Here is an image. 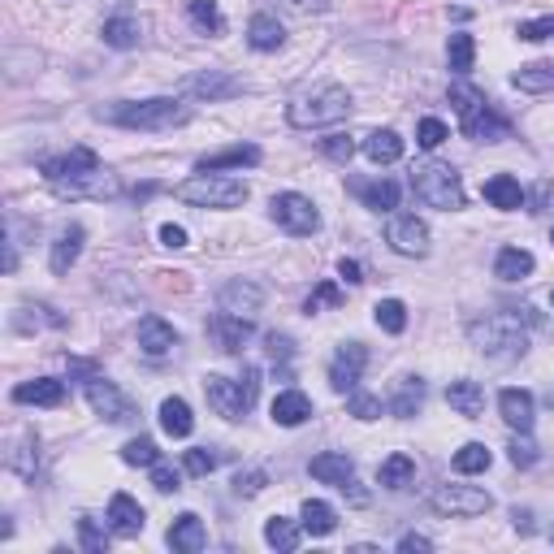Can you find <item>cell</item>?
<instances>
[{
  "label": "cell",
  "mask_w": 554,
  "mask_h": 554,
  "mask_svg": "<svg viewBox=\"0 0 554 554\" xmlns=\"http://www.w3.org/2000/svg\"><path fill=\"white\" fill-rule=\"evenodd\" d=\"M96 169H104L96 152H91V148H70L61 156H52V161H44V178H48V187L57 191V187H70V182L96 174Z\"/></svg>",
  "instance_id": "12"
},
{
  "label": "cell",
  "mask_w": 554,
  "mask_h": 554,
  "mask_svg": "<svg viewBox=\"0 0 554 554\" xmlns=\"http://www.w3.org/2000/svg\"><path fill=\"white\" fill-rule=\"evenodd\" d=\"M269 217H273L286 234H295V239L321 230V213H316V204L308 200V195H299V191L273 195V200H269Z\"/></svg>",
  "instance_id": "8"
},
{
  "label": "cell",
  "mask_w": 554,
  "mask_h": 554,
  "mask_svg": "<svg viewBox=\"0 0 554 554\" xmlns=\"http://www.w3.org/2000/svg\"><path fill=\"white\" fill-rule=\"evenodd\" d=\"M451 139V130H446V122H438V117H425V122L416 126V143L425 152H433V148H442V143Z\"/></svg>",
  "instance_id": "48"
},
{
  "label": "cell",
  "mask_w": 554,
  "mask_h": 554,
  "mask_svg": "<svg viewBox=\"0 0 554 554\" xmlns=\"http://www.w3.org/2000/svg\"><path fill=\"white\" fill-rule=\"evenodd\" d=\"M18 269V247H13V239H5V273Z\"/></svg>",
  "instance_id": "61"
},
{
  "label": "cell",
  "mask_w": 554,
  "mask_h": 554,
  "mask_svg": "<svg viewBox=\"0 0 554 554\" xmlns=\"http://www.w3.org/2000/svg\"><path fill=\"white\" fill-rule=\"evenodd\" d=\"M100 39L109 48H139V39H143V22L139 18H130V13H117V18H109L104 22V31H100Z\"/></svg>",
  "instance_id": "33"
},
{
  "label": "cell",
  "mask_w": 554,
  "mask_h": 554,
  "mask_svg": "<svg viewBox=\"0 0 554 554\" xmlns=\"http://www.w3.org/2000/svg\"><path fill=\"white\" fill-rule=\"evenodd\" d=\"M364 156L373 165H394L403 161V135L399 130H373V135L364 139Z\"/></svg>",
  "instance_id": "32"
},
{
  "label": "cell",
  "mask_w": 554,
  "mask_h": 554,
  "mask_svg": "<svg viewBox=\"0 0 554 554\" xmlns=\"http://www.w3.org/2000/svg\"><path fill=\"white\" fill-rule=\"evenodd\" d=\"M174 195L182 204L195 208H243L247 204V182L243 178H226V174H195L187 182H178Z\"/></svg>",
  "instance_id": "7"
},
{
  "label": "cell",
  "mask_w": 554,
  "mask_h": 554,
  "mask_svg": "<svg viewBox=\"0 0 554 554\" xmlns=\"http://www.w3.org/2000/svg\"><path fill=\"white\" fill-rule=\"evenodd\" d=\"M338 303H342V286L338 282H321L308 299H303V312L316 316V312H325V308H338Z\"/></svg>",
  "instance_id": "46"
},
{
  "label": "cell",
  "mask_w": 554,
  "mask_h": 554,
  "mask_svg": "<svg viewBox=\"0 0 554 554\" xmlns=\"http://www.w3.org/2000/svg\"><path fill=\"white\" fill-rule=\"evenodd\" d=\"M498 412H503V420L516 433H529L533 429V416H537V403H533V394L529 390H503L498 394Z\"/></svg>",
  "instance_id": "20"
},
{
  "label": "cell",
  "mask_w": 554,
  "mask_h": 554,
  "mask_svg": "<svg viewBox=\"0 0 554 554\" xmlns=\"http://www.w3.org/2000/svg\"><path fill=\"white\" fill-rule=\"evenodd\" d=\"M178 347V329L161 321V316H143L139 321V351L152 355V360H161V355H169Z\"/></svg>",
  "instance_id": "19"
},
{
  "label": "cell",
  "mask_w": 554,
  "mask_h": 554,
  "mask_svg": "<svg viewBox=\"0 0 554 554\" xmlns=\"http://www.w3.org/2000/svg\"><path fill=\"white\" fill-rule=\"evenodd\" d=\"M351 117V91L338 83H321L312 91H299L295 100L286 104V122L295 130H325L338 126Z\"/></svg>",
  "instance_id": "3"
},
{
  "label": "cell",
  "mask_w": 554,
  "mask_h": 554,
  "mask_svg": "<svg viewBox=\"0 0 554 554\" xmlns=\"http://www.w3.org/2000/svg\"><path fill=\"white\" fill-rule=\"evenodd\" d=\"M247 44L256 52H277L286 44V26L273 18V13H256L252 22H247Z\"/></svg>",
  "instance_id": "30"
},
{
  "label": "cell",
  "mask_w": 554,
  "mask_h": 554,
  "mask_svg": "<svg viewBox=\"0 0 554 554\" xmlns=\"http://www.w3.org/2000/svg\"><path fill=\"white\" fill-rule=\"evenodd\" d=\"M481 195L494 208H503V213H516V208H524V187H520V178H511V174H494L481 187Z\"/></svg>",
  "instance_id": "31"
},
{
  "label": "cell",
  "mask_w": 554,
  "mask_h": 554,
  "mask_svg": "<svg viewBox=\"0 0 554 554\" xmlns=\"http://www.w3.org/2000/svg\"><path fill=\"white\" fill-rule=\"evenodd\" d=\"M143 524H148V516H143V507L130 494H113L109 498V529L117 537H139Z\"/></svg>",
  "instance_id": "21"
},
{
  "label": "cell",
  "mask_w": 554,
  "mask_h": 554,
  "mask_svg": "<svg viewBox=\"0 0 554 554\" xmlns=\"http://www.w3.org/2000/svg\"><path fill=\"white\" fill-rule=\"evenodd\" d=\"M13 403H35V407H61L65 403V381L57 377H35L13 386Z\"/></svg>",
  "instance_id": "23"
},
{
  "label": "cell",
  "mask_w": 554,
  "mask_h": 554,
  "mask_svg": "<svg viewBox=\"0 0 554 554\" xmlns=\"http://www.w3.org/2000/svg\"><path fill=\"white\" fill-rule=\"evenodd\" d=\"M451 104L459 113V130H464L472 143H503L511 135L507 117H498L494 104L485 100V91H477L472 83H455L451 87Z\"/></svg>",
  "instance_id": "4"
},
{
  "label": "cell",
  "mask_w": 554,
  "mask_h": 554,
  "mask_svg": "<svg viewBox=\"0 0 554 554\" xmlns=\"http://www.w3.org/2000/svg\"><path fill=\"white\" fill-rule=\"evenodd\" d=\"M290 13H329L334 9V0H282Z\"/></svg>",
  "instance_id": "57"
},
{
  "label": "cell",
  "mask_w": 554,
  "mask_h": 554,
  "mask_svg": "<svg viewBox=\"0 0 554 554\" xmlns=\"http://www.w3.org/2000/svg\"><path fill=\"white\" fill-rule=\"evenodd\" d=\"M399 550L416 554V550H433V542H429V537H420V533H407V537H399Z\"/></svg>",
  "instance_id": "60"
},
{
  "label": "cell",
  "mask_w": 554,
  "mask_h": 554,
  "mask_svg": "<svg viewBox=\"0 0 554 554\" xmlns=\"http://www.w3.org/2000/svg\"><path fill=\"white\" fill-rule=\"evenodd\" d=\"M537 269L533 252H524V247H503L494 260V277H503V282H524Z\"/></svg>",
  "instance_id": "35"
},
{
  "label": "cell",
  "mask_w": 554,
  "mask_h": 554,
  "mask_svg": "<svg viewBox=\"0 0 554 554\" xmlns=\"http://www.w3.org/2000/svg\"><path fill=\"white\" fill-rule=\"evenodd\" d=\"M161 243H165V247H174V252H178V247H187V230L174 226V221H165V226H161Z\"/></svg>",
  "instance_id": "58"
},
{
  "label": "cell",
  "mask_w": 554,
  "mask_h": 554,
  "mask_svg": "<svg viewBox=\"0 0 554 554\" xmlns=\"http://www.w3.org/2000/svg\"><path fill=\"white\" fill-rule=\"evenodd\" d=\"M386 407L399 420H412L420 407H425V381H420V377H399V386H394V394L386 399Z\"/></svg>",
  "instance_id": "28"
},
{
  "label": "cell",
  "mask_w": 554,
  "mask_h": 554,
  "mask_svg": "<svg viewBox=\"0 0 554 554\" xmlns=\"http://www.w3.org/2000/svg\"><path fill=\"white\" fill-rule=\"evenodd\" d=\"M182 91L195 100H234V96H243V78H234L230 70H200V74H191L187 83H182Z\"/></svg>",
  "instance_id": "15"
},
{
  "label": "cell",
  "mask_w": 554,
  "mask_h": 554,
  "mask_svg": "<svg viewBox=\"0 0 554 554\" xmlns=\"http://www.w3.org/2000/svg\"><path fill=\"white\" fill-rule=\"evenodd\" d=\"M494 464V455L485 451V442H468V446H459L455 459H451V468L455 472H464V477H472V472H485Z\"/></svg>",
  "instance_id": "41"
},
{
  "label": "cell",
  "mask_w": 554,
  "mask_h": 554,
  "mask_svg": "<svg viewBox=\"0 0 554 554\" xmlns=\"http://www.w3.org/2000/svg\"><path fill=\"white\" fill-rule=\"evenodd\" d=\"M100 122L126 126V130H174L191 122V109L174 96H152V100H117L96 109Z\"/></svg>",
  "instance_id": "2"
},
{
  "label": "cell",
  "mask_w": 554,
  "mask_h": 554,
  "mask_svg": "<svg viewBox=\"0 0 554 554\" xmlns=\"http://www.w3.org/2000/svg\"><path fill=\"white\" fill-rule=\"evenodd\" d=\"M373 321L386 329V334H403L407 329V303L403 299H381L373 308Z\"/></svg>",
  "instance_id": "44"
},
{
  "label": "cell",
  "mask_w": 554,
  "mask_h": 554,
  "mask_svg": "<svg viewBox=\"0 0 554 554\" xmlns=\"http://www.w3.org/2000/svg\"><path fill=\"white\" fill-rule=\"evenodd\" d=\"M265 347H269V355H273V360H290V355H295V342H290L286 334H265Z\"/></svg>",
  "instance_id": "56"
},
{
  "label": "cell",
  "mask_w": 554,
  "mask_h": 554,
  "mask_svg": "<svg viewBox=\"0 0 554 554\" xmlns=\"http://www.w3.org/2000/svg\"><path fill=\"white\" fill-rule=\"evenodd\" d=\"M550 243H554V234H550Z\"/></svg>",
  "instance_id": "63"
},
{
  "label": "cell",
  "mask_w": 554,
  "mask_h": 554,
  "mask_svg": "<svg viewBox=\"0 0 554 554\" xmlns=\"http://www.w3.org/2000/svg\"><path fill=\"white\" fill-rule=\"evenodd\" d=\"M83 239H87V230L78 226V221L57 234V243H52V256H48L52 273H70V269H74V260L83 256Z\"/></svg>",
  "instance_id": "26"
},
{
  "label": "cell",
  "mask_w": 554,
  "mask_h": 554,
  "mask_svg": "<svg viewBox=\"0 0 554 554\" xmlns=\"http://www.w3.org/2000/svg\"><path fill=\"white\" fill-rule=\"evenodd\" d=\"M308 472L321 485H334V490H347V485L355 481V459L347 451H325V455H316Z\"/></svg>",
  "instance_id": "17"
},
{
  "label": "cell",
  "mask_w": 554,
  "mask_h": 554,
  "mask_svg": "<svg viewBox=\"0 0 554 554\" xmlns=\"http://www.w3.org/2000/svg\"><path fill=\"white\" fill-rule=\"evenodd\" d=\"M533 308H511V312H485L468 321V342L490 360H520L529 351V334L520 321H537Z\"/></svg>",
  "instance_id": "1"
},
{
  "label": "cell",
  "mask_w": 554,
  "mask_h": 554,
  "mask_svg": "<svg viewBox=\"0 0 554 554\" xmlns=\"http://www.w3.org/2000/svg\"><path fill=\"white\" fill-rule=\"evenodd\" d=\"M429 507L442 511V516H485L494 507V498L481 485H442V490H433Z\"/></svg>",
  "instance_id": "9"
},
{
  "label": "cell",
  "mask_w": 554,
  "mask_h": 554,
  "mask_svg": "<svg viewBox=\"0 0 554 554\" xmlns=\"http://www.w3.org/2000/svg\"><path fill=\"white\" fill-rule=\"evenodd\" d=\"M217 308L234 312V316H256L265 308V286L252 282V277H230V282L217 290Z\"/></svg>",
  "instance_id": "14"
},
{
  "label": "cell",
  "mask_w": 554,
  "mask_h": 554,
  "mask_svg": "<svg viewBox=\"0 0 554 554\" xmlns=\"http://www.w3.org/2000/svg\"><path fill=\"white\" fill-rule=\"evenodd\" d=\"M511 83H516L520 91H529V96H546V91H554V61L520 65V70L511 74Z\"/></svg>",
  "instance_id": "36"
},
{
  "label": "cell",
  "mask_w": 554,
  "mask_h": 554,
  "mask_svg": "<svg viewBox=\"0 0 554 554\" xmlns=\"http://www.w3.org/2000/svg\"><path fill=\"white\" fill-rule=\"evenodd\" d=\"M213 338H217V347L226 351V355H239L243 347H247V338L256 334V325H252V316H234V312H221L217 308V316H213Z\"/></svg>",
  "instance_id": "16"
},
{
  "label": "cell",
  "mask_w": 554,
  "mask_h": 554,
  "mask_svg": "<svg viewBox=\"0 0 554 554\" xmlns=\"http://www.w3.org/2000/svg\"><path fill=\"white\" fill-rule=\"evenodd\" d=\"M299 533H303V524L286 520V516H273V520L265 524V542H269L273 550H282V554H290V550L299 546Z\"/></svg>",
  "instance_id": "40"
},
{
  "label": "cell",
  "mask_w": 554,
  "mask_h": 554,
  "mask_svg": "<svg viewBox=\"0 0 554 554\" xmlns=\"http://www.w3.org/2000/svg\"><path fill=\"white\" fill-rule=\"evenodd\" d=\"M386 243H390V252L420 260V256H429V226L416 213H394L386 221Z\"/></svg>",
  "instance_id": "11"
},
{
  "label": "cell",
  "mask_w": 554,
  "mask_h": 554,
  "mask_svg": "<svg viewBox=\"0 0 554 554\" xmlns=\"http://www.w3.org/2000/svg\"><path fill=\"white\" fill-rule=\"evenodd\" d=\"M161 429L169 433V438H191V429H195V416H191V403L187 399H165L161 403Z\"/></svg>",
  "instance_id": "37"
},
{
  "label": "cell",
  "mask_w": 554,
  "mask_h": 554,
  "mask_svg": "<svg viewBox=\"0 0 554 554\" xmlns=\"http://www.w3.org/2000/svg\"><path fill=\"white\" fill-rule=\"evenodd\" d=\"M13 325H18V329H35V325L65 329V316L57 308H48V303H22L18 316H13Z\"/></svg>",
  "instance_id": "39"
},
{
  "label": "cell",
  "mask_w": 554,
  "mask_h": 554,
  "mask_svg": "<svg viewBox=\"0 0 554 554\" xmlns=\"http://www.w3.org/2000/svg\"><path fill=\"white\" fill-rule=\"evenodd\" d=\"M412 191L420 204L442 208V213H459V208H464V182H459V174L446 161H416Z\"/></svg>",
  "instance_id": "6"
},
{
  "label": "cell",
  "mask_w": 554,
  "mask_h": 554,
  "mask_svg": "<svg viewBox=\"0 0 554 554\" xmlns=\"http://www.w3.org/2000/svg\"><path fill=\"white\" fill-rule=\"evenodd\" d=\"M169 546H174L178 554H200L204 542H208V533H204V520L195 516V511H182V516L169 524Z\"/></svg>",
  "instance_id": "22"
},
{
  "label": "cell",
  "mask_w": 554,
  "mask_h": 554,
  "mask_svg": "<svg viewBox=\"0 0 554 554\" xmlns=\"http://www.w3.org/2000/svg\"><path fill=\"white\" fill-rule=\"evenodd\" d=\"M511 464H516V468H533L537 464V442L529 438V433H520V438L511 442Z\"/></svg>",
  "instance_id": "54"
},
{
  "label": "cell",
  "mask_w": 554,
  "mask_h": 554,
  "mask_svg": "<svg viewBox=\"0 0 554 554\" xmlns=\"http://www.w3.org/2000/svg\"><path fill=\"white\" fill-rule=\"evenodd\" d=\"M347 412H351L355 420H377V416H381V399L355 386V390L347 394Z\"/></svg>",
  "instance_id": "47"
},
{
  "label": "cell",
  "mask_w": 554,
  "mask_h": 554,
  "mask_svg": "<svg viewBox=\"0 0 554 554\" xmlns=\"http://www.w3.org/2000/svg\"><path fill=\"white\" fill-rule=\"evenodd\" d=\"M156 459H161V451H156L152 438H130L122 446V464H130V468H152Z\"/></svg>",
  "instance_id": "45"
},
{
  "label": "cell",
  "mask_w": 554,
  "mask_h": 554,
  "mask_svg": "<svg viewBox=\"0 0 554 554\" xmlns=\"http://www.w3.org/2000/svg\"><path fill=\"white\" fill-rule=\"evenodd\" d=\"M256 394H260L256 368H243V377H221V373L204 377V399L221 420H243L256 407Z\"/></svg>",
  "instance_id": "5"
},
{
  "label": "cell",
  "mask_w": 554,
  "mask_h": 554,
  "mask_svg": "<svg viewBox=\"0 0 554 554\" xmlns=\"http://www.w3.org/2000/svg\"><path fill=\"white\" fill-rule=\"evenodd\" d=\"M416 481V459L412 455H403V451H394L390 459H381V468H377V485L381 490H407V485Z\"/></svg>",
  "instance_id": "29"
},
{
  "label": "cell",
  "mask_w": 554,
  "mask_h": 554,
  "mask_svg": "<svg viewBox=\"0 0 554 554\" xmlns=\"http://www.w3.org/2000/svg\"><path fill=\"white\" fill-rule=\"evenodd\" d=\"M550 303H554V295H550Z\"/></svg>",
  "instance_id": "64"
},
{
  "label": "cell",
  "mask_w": 554,
  "mask_h": 554,
  "mask_svg": "<svg viewBox=\"0 0 554 554\" xmlns=\"http://www.w3.org/2000/svg\"><path fill=\"white\" fill-rule=\"evenodd\" d=\"M338 273L347 277L351 286H355V282H364V265H360V260H347V256H342V260H338Z\"/></svg>",
  "instance_id": "59"
},
{
  "label": "cell",
  "mask_w": 554,
  "mask_h": 554,
  "mask_svg": "<svg viewBox=\"0 0 554 554\" xmlns=\"http://www.w3.org/2000/svg\"><path fill=\"white\" fill-rule=\"evenodd\" d=\"M364 368H368L364 342H342V347L334 351V360H329V386H334L338 394H351L355 386H360Z\"/></svg>",
  "instance_id": "13"
},
{
  "label": "cell",
  "mask_w": 554,
  "mask_h": 554,
  "mask_svg": "<svg viewBox=\"0 0 554 554\" xmlns=\"http://www.w3.org/2000/svg\"><path fill=\"white\" fill-rule=\"evenodd\" d=\"M446 61H451V70H455V74H468V70H472V61H477V39L464 35V31H455V35H451V44H446Z\"/></svg>",
  "instance_id": "42"
},
{
  "label": "cell",
  "mask_w": 554,
  "mask_h": 554,
  "mask_svg": "<svg viewBox=\"0 0 554 554\" xmlns=\"http://www.w3.org/2000/svg\"><path fill=\"white\" fill-rule=\"evenodd\" d=\"M360 200H364V208H373V213H394V208H399V182H390V178L368 182V187H360Z\"/></svg>",
  "instance_id": "38"
},
{
  "label": "cell",
  "mask_w": 554,
  "mask_h": 554,
  "mask_svg": "<svg viewBox=\"0 0 554 554\" xmlns=\"http://www.w3.org/2000/svg\"><path fill=\"white\" fill-rule=\"evenodd\" d=\"M217 451H208V446H195V451L182 455V468H187V477H208V472L217 468Z\"/></svg>",
  "instance_id": "49"
},
{
  "label": "cell",
  "mask_w": 554,
  "mask_h": 554,
  "mask_svg": "<svg viewBox=\"0 0 554 554\" xmlns=\"http://www.w3.org/2000/svg\"><path fill=\"white\" fill-rule=\"evenodd\" d=\"M148 472H152V485H156L161 494H178V490H182V485H178V472L169 468V464H161V459H156Z\"/></svg>",
  "instance_id": "55"
},
{
  "label": "cell",
  "mask_w": 554,
  "mask_h": 554,
  "mask_svg": "<svg viewBox=\"0 0 554 554\" xmlns=\"http://www.w3.org/2000/svg\"><path fill=\"white\" fill-rule=\"evenodd\" d=\"M299 524H303V533H312V537H329L338 529V511L321 503V498H308V503L299 507Z\"/></svg>",
  "instance_id": "34"
},
{
  "label": "cell",
  "mask_w": 554,
  "mask_h": 554,
  "mask_svg": "<svg viewBox=\"0 0 554 554\" xmlns=\"http://www.w3.org/2000/svg\"><path fill=\"white\" fill-rule=\"evenodd\" d=\"M187 18L200 26L204 35H221V31H226V18H221L217 0H191V5H187Z\"/></svg>",
  "instance_id": "43"
},
{
  "label": "cell",
  "mask_w": 554,
  "mask_h": 554,
  "mask_svg": "<svg viewBox=\"0 0 554 554\" xmlns=\"http://www.w3.org/2000/svg\"><path fill=\"white\" fill-rule=\"evenodd\" d=\"M321 152L329 156V161L347 165V161H351V156H355V143H351V135H329V139L321 143Z\"/></svg>",
  "instance_id": "53"
},
{
  "label": "cell",
  "mask_w": 554,
  "mask_h": 554,
  "mask_svg": "<svg viewBox=\"0 0 554 554\" xmlns=\"http://www.w3.org/2000/svg\"><path fill=\"white\" fill-rule=\"evenodd\" d=\"M78 537H83V546H87L91 554H104V550H109V529H100L96 516H83V520H78Z\"/></svg>",
  "instance_id": "50"
},
{
  "label": "cell",
  "mask_w": 554,
  "mask_h": 554,
  "mask_svg": "<svg viewBox=\"0 0 554 554\" xmlns=\"http://www.w3.org/2000/svg\"><path fill=\"white\" fill-rule=\"evenodd\" d=\"M247 165H260V148L256 143H234V148L200 156V161H195V174H221V169H247Z\"/></svg>",
  "instance_id": "18"
},
{
  "label": "cell",
  "mask_w": 554,
  "mask_h": 554,
  "mask_svg": "<svg viewBox=\"0 0 554 554\" xmlns=\"http://www.w3.org/2000/svg\"><path fill=\"white\" fill-rule=\"evenodd\" d=\"M265 485H269V477L260 468H252V472H239V477H234V494H239V498H256Z\"/></svg>",
  "instance_id": "52"
},
{
  "label": "cell",
  "mask_w": 554,
  "mask_h": 554,
  "mask_svg": "<svg viewBox=\"0 0 554 554\" xmlns=\"http://www.w3.org/2000/svg\"><path fill=\"white\" fill-rule=\"evenodd\" d=\"M87 403H91V412L104 416L109 425H126V420H135V403H130L126 394L117 390L109 377H100V373L87 377Z\"/></svg>",
  "instance_id": "10"
},
{
  "label": "cell",
  "mask_w": 554,
  "mask_h": 554,
  "mask_svg": "<svg viewBox=\"0 0 554 554\" xmlns=\"http://www.w3.org/2000/svg\"><path fill=\"white\" fill-rule=\"evenodd\" d=\"M511 520H516V529H520V533H529V529H533V516H529V511H516Z\"/></svg>",
  "instance_id": "62"
},
{
  "label": "cell",
  "mask_w": 554,
  "mask_h": 554,
  "mask_svg": "<svg viewBox=\"0 0 554 554\" xmlns=\"http://www.w3.org/2000/svg\"><path fill=\"white\" fill-rule=\"evenodd\" d=\"M273 420L282 429H299L303 420H312V399L303 390H282L273 399Z\"/></svg>",
  "instance_id": "27"
},
{
  "label": "cell",
  "mask_w": 554,
  "mask_h": 554,
  "mask_svg": "<svg viewBox=\"0 0 554 554\" xmlns=\"http://www.w3.org/2000/svg\"><path fill=\"white\" fill-rule=\"evenodd\" d=\"M524 44H542V39H554V13H546V18H533V22H520L516 31Z\"/></svg>",
  "instance_id": "51"
},
{
  "label": "cell",
  "mask_w": 554,
  "mask_h": 554,
  "mask_svg": "<svg viewBox=\"0 0 554 554\" xmlns=\"http://www.w3.org/2000/svg\"><path fill=\"white\" fill-rule=\"evenodd\" d=\"M35 464H39V438H35V429H22L18 438L9 442L5 468H9V472H18L22 481H31V477H35Z\"/></svg>",
  "instance_id": "24"
},
{
  "label": "cell",
  "mask_w": 554,
  "mask_h": 554,
  "mask_svg": "<svg viewBox=\"0 0 554 554\" xmlns=\"http://www.w3.org/2000/svg\"><path fill=\"white\" fill-rule=\"evenodd\" d=\"M446 403H451L459 416L477 420L485 412V386H481V381H472V377H459V381L446 386Z\"/></svg>",
  "instance_id": "25"
}]
</instances>
